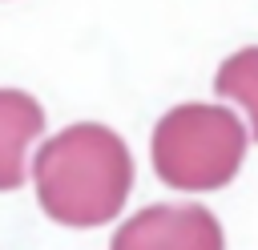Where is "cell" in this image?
<instances>
[{"instance_id":"277c9868","label":"cell","mask_w":258,"mask_h":250,"mask_svg":"<svg viewBox=\"0 0 258 250\" xmlns=\"http://www.w3.org/2000/svg\"><path fill=\"white\" fill-rule=\"evenodd\" d=\"M44 129V109L20 89H0V194L28 177V145Z\"/></svg>"},{"instance_id":"6da1fadb","label":"cell","mask_w":258,"mask_h":250,"mask_svg":"<svg viewBox=\"0 0 258 250\" xmlns=\"http://www.w3.org/2000/svg\"><path fill=\"white\" fill-rule=\"evenodd\" d=\"M32 181L36 202L52 222L89 230L121 214L133 190V157L109 125L81 121L40 145Z\"/></svg>"},{"instance_id":"7a4b0ae2","label":"cell","mask_w":258,"mask_h":250,"mask_svg":"<svg viewBox=\"0 0 258 250\" xmlns=\"http://www.w3.org/2000/svg\"><path fill=\"white\" fill-rule=\"evenodd\" d=\"M246 157V129L226 105H173L153 125V169L185 194L222 190Z\"/></svg>"},{"instance_id":"5b68a950","label":"cell","mask_w":258,"mask_h":250,"mask_svg":"<svg viewBox=\"0 0 258 250\" xmlns=\"http://www.w3.org/2000/svg\"><path fill=\"white\" fill-rule=\"evenodd\" d=\"M214 89H218V97H230L246 109L250 133L258 137V44L238 48L234 56H226L218 77H214Z\"/></svg>"},{"instance_id":"3957f363","label":"cell","mask_w":258,"mask_h":250,"mask_svg":"<svg viewBox=\"0 0 258 250\" xmlns=\"http://www.w3.org/2000/svg\"><path fill=\"white\" fill-rule=\"evenodd\" d=\"M109 250H226V234L206 206L165 202L121 222Z\"/></svg>"}]
</instances>
